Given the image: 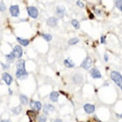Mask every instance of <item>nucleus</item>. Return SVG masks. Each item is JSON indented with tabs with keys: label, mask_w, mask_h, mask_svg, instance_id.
Wrapping results in <instances>:
<instances>
[{
	"label": "nucleus",
	"mask_w": 122,
	"mask_h": 122,
	"mask_svg": "<svg viewBox=\"0 0 122 122\" xmlns=\"http://www.w3.org/2000/svg\"><path fill=\"white\" fill-rule=\"evenodd\" d=\"M10 14L13 17H17L20 14L18 5H12L10 7Z\"/></svg>",
	"instance_id": "nucleus-7"
},
{
	"label": "nucleus",
	"mask_w": 122,
	"mask_h": 122,
	"mask_svg": "<svg viewBox=\"0 0 122 122\" xmlns=\"http://www.w3.org/2000/svg\"><path fill=\"white\" fill-rule=\"evenodd\" d=\"M90 74L93 78L94 79H99L102 77V75L100 74V71L97 68H92L90 71Z\"/></svg>",
	"instance_id": "nucleus-11"
},
{
	"label": "nucleus",
	"mask_w": 122,
	"mask_h": 122,
	"mask_svg": "<svg viewBox=\"0 0 122 122\" xmlns=\"http://www.w3.org/2000/svg\"><path fill=\"white\" fill-rule=\"evenodd\" d=\"M30 106L31 108L36 111H39L42 108V104L38 101L31 100L30 103Z\"/></svg>",
	"instance_id": "nucleus-5"
},
{
	"label": "nucleus",
	"mask_w": 122,
	"mask_h": 122,
	"mask_svg": "<svg viewBox=\"0 0 122 122\" xmlns=\"http://www.w3.org/2000/svg\"><path fill=\"white\" fill-rule=\"evenodd\" d=\"M42 36H43V38H44L46 40H47V41H51L52 38V35L50 34H42Z\"/></svg>",
	"instance_id": "nucleus-24"
},
{
	"label": "nucleus",
	"mask_w": 122,
	"mask_h": 122,
	"mask_svg": "<svg viewBox=\"0 0 122 122\" xmlns=\"http://www.w3.org/2000/svg\"><path fill=\"white\" fill-rule=\"evenodd\" d=\"M100 42L102 44H106V36H102L100 38Z\"/></svg>",
	"instance_id": "nucleus-29"
},
{
	"label": "nucleus",
	"mask_w": 122,
	"mask_h": 122,
	"mask_svg": "<svg viewBox=\"0 0 122 122\" xmlns=\"http://www.w3.org/2000/svg\"><path fill=\"white\" fill-rule=\"evenodd\" d=\"M20 103L22 105H26L28 103V99L27 97L24 95H21L20 96Z\"/></svg>",
	"instance_id": "nucleus-20"
},
{
	"label": "nucleus",
	"mask_w": 122,
	"mask_h": 122,
	"mask_svg": "<svg viewBox=\"0 0 122 122\" xmlns=\"http://www.w3.org/2000/svg\"><path fill=\"white\" fill-rule=\"evenodd\" d=\"M47 118L46 116L44 115H40L38 117V122H46Z\"/></svg>",
	"instance_id": "nucleus-25"
},
{
	"label": "nucleus",
	"mask_w": 122,
	"mask_h": 122,
	"mask_svg": "<svg viewBox=\"0 0 122 122\" xmlns=\"http://www.w3.org/2000/svg\"><path fill=\"white\" fill-rule=\"evenodd\" d=\"M6 60H7V61H12L13 60H14V58H15V56H14V54H13V52H10V54H7V55H6Z\"/></svg>",
	"instance_id": "nucleus-23"
},
{
	"label": "nucleus",
	"mask_w": 122,
	"mask_h": 122,
	"mask_svg": "<svg viewBox=\"0 0 122 122\" xmlns=\"http://www.w3.org/2000/svg\"><path fill=\"white\" fill-rule=\"evenodd\" d=\"M2 79L5 82H6V84L8 86L10 85V84L12 83V81H13V78H12V76L7 72H5L2 74Z\"/></svg>",
	"instance_id": "nucleus-9"
},
{
	"label": "nucleus",
	"mask_w": 122,
	"mask_h": 122,
	"mask_svg": "<svg viewBox=\"0 0 122 122\" xmlns=\"http://www.w3.org/2000/svg\"><path fill=\"white\" fill-rule=\"evenodd\" d=\"M111 78L122 90V76L120 72L112 71L111 73Z\"/></svg>",
	"instance_id": "nucleus-1"
},
{
	"label": "nucleus",
	"mask_w": 122,
	"mask_h": 122,
	"mask_svg": "<svg viewBox=\"0 0 122 122\" xmlns=\"http://www.w3.org/2000/svg\"><path fill=\"white\" fill-rule=\"evenodd\" d=\"M53 122H62V120H61V119H56Z\"/></svg>",
	"instance_id": "nucleus-31"
},
{
	"label": "nucleus",
	"mask_w": 122,
	"mask_h": 122,
	"mask_svg": "<svg viewBox=\"0 0 122 122\" xmlns=\"http://www.w3.org/2000/svg\"><path fill=\"white\" fill-rule=\"evenodd\" d=\"M16 77L19 79L23 80L28 77V73L26 71L17 70L16 72Z\"/></svg>",
	"instance_id": "nucleus-12"
},
{
	"label": "nucleus",
	"mask_w": 122,
	"mask_h": 122,
	"mask_svg": "<svg viewBox=\"0 0 122 122\" xmlns=\"http://www.w3.org/2000/svg\"><path fill=\"white\" fill-rule=\"evenodd\" d=\"M17 68L19 70H24L26 71L25 68V61L24 60H19L17 62Z\"/></svg>",
	"instance_id": "nucleus-16"
},
{
	"label": "nucleus",
	"mask_w": 122,
	"mask_h": 122,
	"mask_svg": "<svg viewBox=\"0 0 122 122\" xmlns=\"http://www.w3.org/2000/svg\"><path fill=\"white\" fill-rule=\"evenodd\" d=\"M109 60V56L107 54H104V60H105V61H107Z\"/></svg>",
	"instance_id": "nucleus-30"
},
{
	"label": "nucleus",
	"mask_w": 122,
	"mask_h": 122,
	"mask_svg": "<svg viewBox=\"0 0 122 122\" xmlns=\"http://www.w3.org/2000/svg\"><path fill=\"white\" fill-rule=\"evenodd\" d=\"M72 26H74L76 30H78V29L80 28V24H79V22L78 20H76V19H73V20H72Z\"/></svg>",
	"instance_id": "nucleus-22"
},
{
	"label": "nucleus",
	"mask_w": 122,
	"mask_h": 122,
	"mask_svg": "<svg viewBox=\"0 0 122 122\" xmlns=\"http://www.w3.org/2000/svg\"><path fill=\"white\" fill-rule=\"evenodd\" d=\"M27 11L31 17L33 19H36L38 17V11L37 8H35V6H29L27 8Z\"/></svg>",
	"instance_id": "nucleus-3"
},
{
	"label": "nucleus",
	"mask_w": 122,
	"mask_h": 122,
	"mask_svg": "<svg viewBox=\"0 0 122 122\" xmlns=\"http://www.w3.org/2000/svg\"><path fill=\"white\" fill-rule=\"evenodd\" d=\"M44 112L47 115L50 114L54 111V107L51 104H46L44 106Z\"/></svg>",
	"instance_id": "nucleus-8"
},
{
	"label": "nucleus",
	"mask_w": 122,
	"mask_h": 122,
	"mask_svg": "<svg viewBox=\"0 0 122 122\" xmlns=\"http://www.w3.org/2000/svg\"><path fill=\"white\" fill-rule=\"evenodd\" d=\"M79 42V39L78 38H70L69 41H68V44L69 45H71V46H73V45H75V44H77L78 42Z\"/></svg>",
	"instance_id": "nucleus-21"
},
{
	"label": "nucleus",
	"mask_w": 122,
	"mask_h": 122,
	"mask_svg": "<svg viewBox=\"0 0 122 122\" xmlns=\"http://www.w3.org/2000/svg\"><path fill=\"white\" fill-rule=\"evenodd\" d=\"M64 65L66 67H68V68H72L75 65V64L72 62V61H70L68 59H66V60H64Z\"/></svg>",
	"instance_id": "nucleus-18"
},
{
	"label": "nucleus",
	"mask_w": 122,
	"mask_h": 122,
	"mask_svg": "<svg viewBox=\"0 0 122 122\" xmlns=\"http://www.w3.org/2000/svg\"><path fill=\"white\" fill-rule=\"evenodd\" d=\"M12 112H13V113H14V114H20V112L22 111V107H21V106L19 105V106L14 107V108L12 109Z\"/></svg>",
	"instance_id": "nucleus-19"
},
{
	"label": "nucleus",
	"mask_w": 122,
	"mask_h": 122,
	"mask_svg": "<svg viewBox=\"0 0 122 122\" xmlns=\"http://www.w3.org/2000/svg\"><path fill=\"white\" fill-rule=\"evenodd\" d=\"M17 40L18 41V42L20 45H22L23 46H27L28 45H29L30 44V41L27 39H23V38H19V37H17Z\"/></svg>",
	"instance_id": "nucleus-17"
},
{
	"label": "nucleus",
	"mask_w": 122,
	"mask_h": 122,
	"mask_svg": "<svg viewBox=\"0 0 122 122\" xmlns=\"http://www.w3.org/2000/svg\"><path fill=\"white\" fill-rule=\"evenodd\" d=\"M60 96L59 93L57 92H52L49 95V98L50 100L53 102H58V97Z\"/></svg>",
	"instance_id": "nucleus-15"
},
{
	"label": "nucleus",
	"mask_w": 122,
	"mask_h": 122,
	"mask_svg": "<svg viewBox=\"0 0 122 122\" xmlns=\"http://www.w3.org/2000/svg\"><path fill=\"white\" fill-rule=\"evenodd\" d=\"M0 122H12L11 121H10V120H1Z\"/></svg>",
	"instance_id": "nucleus-32"
},
{
	"label": "nucleus",
	"mask_w": 122,
	"mask_h": 122,
	"mask_svg": "<svg viewBox=\"0 0 122 122\" xmlns=\"http://www.w3.org/2000/svg\"><path fill=\"white\" fill-rule=\"evenodd\" d=\"M116 5L120 11H122V1H116Z\"/></svg>",
	"instance_id": "nucleus-26"
},
{
	"label": "nucleus",
	"mask_w": 122,
	"mask_h": 122,
	"mask_svg": "<svg viewBox=\"0 0 122 122\" xmlns=\"http://www.w3.org/2000/svg\"><path fill=\"white\" fill-rule=\"evenodd\" d=\"M6 10V6L5 5L3 1H0V11L3 12Z\"/></svg>",
	"instance_id": "nucleus-27"
},
{
	"label": "nucleus",
	"mask_w": 122,
	"mask_h": 122,
	"mask_svg": "<svg viewBox=\"0 0 122 122\" xmlns=\"http://www.w3.org/2000/svg\"><path fill=\"white\" fill-rule=\"evenodd\" d=\"M76 4L78 6H79L80 8H83L84 6V3L82 2V1H77V3H76Z\"/></svg>",
	"instance_id": "nucleus-28"
},
{
	"label": "nucleus",
	"mask_w": 122,
	"mask_h": 122,
	"mask_svg": "<svg viewBox=\"0 0 122 122\" xmlns=\"http://www.w3.org/2000/svg\"><path fill=\"white\" fill-rule=\"evenodd\" d=\"M72 80H73V82L75 83V84H80L81 82H82V80H83V77L81 74H75L73 77H72Z\"/></svg>",
	"instance_id": "nucleus-14"
},
{
	"label": "nucleus",
	"mask_w": 122,
	"mask_h": 122,
	"mask_svg": "<svg viewBox=\"0 0 122 122\" xmlns=\"http://www.w3.org/2000/svg\"><path fill=\"white\" fill-rule=\"evenodd\" d=\"M84 109L85 112L88 114H91L95 111V106L94 105L90 104H86L84 106Z\"/></svg>",
	"instance_id": "nucleus-10"
},
{
	"label": "nucleus",
	"mask_w": 122,
	"mask_h": 122,
	"mask_svg": "<svg viewBox=\"0 0 122 122\" xmlns=\"http://www.w3.org/2000/svg\"><path fill=\"white\" fill-rule=\"evenodd\" d=\"M92 65V59L90 56H88L86 57L83 61L82 62V63L81 64V66L84 68V69H86V70H88L91 68V66Z\"/></svg>",
	"instance_id": "nucleus-2"
},
{
	"label": "nucleus",
	"mask_w": 122,
	"mask_h": 122,
	"mask_svg": "<svg viewBox=\"0 0 122 122\" xmlns=\"http://www.w3.org/2000/svg\"><path fill=\"white\" fill-rule=\"evenodd\" d=\"M13 54H14L15 57L17 58H21L22 55V49L20 46H15L13 49L12 51Z\"/></svg>",
	"instance_id": "nucleus-4"
},
{
	"label": "nucleus",
	"mask_w": 122,
	"mask_h": 122,
	"mask_svg": "<svg viewBox=\"0 0 122 122\" xmlns=\"http://www.w3.org/2000/svg\"><path fill=\"white\" fill-rule=\"evenodd\" d=\"M58 19L56 18V17H49L47 19V24L48 26H51V27H55L58 24Z\"/></svg>",
	"instance_id": "nucleus-13"
},
{
	"label": "nucleus",
	"mask_w": 122,
	"mask_h": 122,
	"mask_svg": "<svg viewBox=\"0 0 122 122\" xmlns=\"http://www.w3.org/2000/svg\"><path fill=\"white\" fill-rule=\"evenodd\" d=\"M116 116H117V117H118V118H122V114H116Z\"/></svg>",
	"instance_id": "nucleus-33"
},
{
	"label": "nucleus",
	"mask_w": 122,
	"mask_h": 122,
	"mask_svg": "<svg viewBox=\"0 0 122 122\" xmlns=\"http://www.w3.org/2000/svg\"><path fill=\"white\" fill-rule=\"evenodd\" d=\"M56 14H57V16L59 18H63L66 14L65 8L63 6H58L56 8Z\"/></svg>",
	"instance_id": "nucleus-6"
}]
</instances>
